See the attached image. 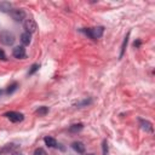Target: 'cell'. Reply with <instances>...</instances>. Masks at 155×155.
Segmentation results:
<instances>
[{"instance_id": "cell-10", "label": "cell", "mask_w": 155, "mask_h": 155, "mask_svg": "<svg viewBox=\"0 0 155 155\" xmlns=\"http://www.w3.org/2000/svg\"><path fill=\"white\" fill-rule=\"evenodd\" d=\"M139 124H140V126H142V128H143V130L149 131V132H151V131H153V126H151V124H150L149 121L143 120V119H139Z\"/></svg>"}, {"instance_id": "cell-4", "label": "cell", "mask_w": 155, "mask_h": 155, "mask_svg": "<svg viewBox=\"0 0 155 155\" xmlns=\"http://www.w3.org/2000/svg\"><path fill=\"white\" fill-rule=\"evenodd\" d=\"M11 17L16 21V22H21V21H23L24 18H25V12H24V10H22V8H15V10H11Z\"/></svg>"}, {"instance_id": "cell-18", "label": "cell", "mask_w": 155, "mask_h": 155, "mask_svg": "<svg viewBox=\"0 0 155 155\" xmlns=\"http://www.w3.org/2000/svg\"><path fill=\"white\" fill-rule=\"evenodd\" d=\"M34 155H47V153H46L42 148H38V149H35Z\"/></svg>"}, {"instance_id": "cell-20", "label": "cell", "mask_w": 155, "mask_h": 155, "mask_svg": "<svg viewBox=\"0 0 155 155\" xmlns=\"http://www.w3.org/2000/svg\"><path fill=\"white\" fill-rule=\"evenodd\" d=\"M0 59H2V61H5L6 59V56H5V52L0 48Z\"/></svg>"}, {"instance_id": "cell-3", "label": "cell", "mask_w": 155, "mask_h": 155, "mask_svg": "<svg viewBox=\"0 0 155 155\" xmlns=\"http://www.w3.org/2000/svg\"><path fill=\"white\" fill-rule=\"evenodd\" d=\"M5 116H6L11 122H21V121H23V119H24L23 114L17 113V111H8V113L5 114Z\"/></svg>"}, {"instance_id": "cell-24", "label": "cell", "mask_w": 155, "mask_h": 155, "mask_svg": "<svg viewBox=\"0 0 155 155\" xmlns=\"http://www.w3.org/2000/svg\"><path fill=\"white\" fill-rule=\"evenodd\" d=\"M87 155H94V154H87Z\"/></svg>"}, {"instance_id": "cell-15", "label": "cell", "mask_w": 155, "mask_h": 155, "mask_svg": "<svg viewBox=\"0 0 155 155\" xmlns=\"http://www.w3.org/2000/svg\"><path fill=\"white\" fill-rule=\"evenodd\" d=\"M82 127H84V125H82V124H76V125H71V126H70V128H69V131H70V132H78V131L82 130Z\"/></svg>"}, {"instance_id": "cell-9", "label": "cell", "mask_w": 155, "mask_h": 155, "mask_svg": "<svg viewBox=\"0 0 155 155\" xmlns=\"http://www.w3.org/2000/svg\"><path fill=\"white\" fill-rule=\"evenodd\" d=\"M30 39H31V36H30L29 33L24 31V33L21 34V41H22V44H23L24 46H27V45L30 44Z\"/></svg>"}, {"instance_id": "cell-17", "label": "cell", "mask_w": 155, "mask_h": 155, "mask_svg": "<svg viewBox=\"0 0 155 155\" xmlns=\"http://www.w3.org/2000/svg\"><path fill=\"white\" fill-rule=\"evenodd\" d=\"M39 68H40V65H39V64H33V65H31V68H30V70L28 71V75H33V74H34Z\"/></svg>"}, {"instance_id": "cell-2", "label": "cell", "mask_w": 155, "mask_h": 155, "mask_svg": "<svg viewBox=\"0 0 155 155\" xmlns=\"http://www.w3.org/2000/svg\"><path fill=\"white\" fill-rule=\"evenodd\" d=\"M15 35L11 33V31H8V30H2V31H0V42L1 44H4V45H7V46H10V45H12L13 42H15Z\"/></svg>"}, {"instance_id": "cell-11", "label": "cell", "mask_w": 155, "mask_h": 155, "mask_svg": "<svg viewBox=\"0 0 155 155\" xmlns=\"http://www.w3.org/2000/svg\"><path fill=\"white\" fill-rule=\"evenodd\" d=\"M44 140H45L46 145L50 147V148H56L57 147V140L54 138H52V137H45Z\"/></svg>"}, {"instance_id": "cell-1", "label": "cell", "mask_w": 155, "mask_h": 155, "mask_svg": "<svg viewBox=\"0 0 155 155\" xmlns=\"http://www.w3.org/2000/svg\"><path fill=\"white\" fill-rule=\"evenodd\" d=\"M81 31L85 33L91 39L97 40L99 38H102V35L104 33V28L103 27H96V28H90V29H81Z\"/></svg>"}, {"instance_id": "cell-7", "label": "cell", "mask_w": 155, "mask_h": 155, "mask_svg": "<svg viewBox=\"0 0 155 155\" xmlns=\"http://www.w3.org/2000/svg\"><path fill=\"white\" fill-rule=\"evenodd\" d=\"M71 148L76 151V153H79V154H84L85 153V145H84V143H81V142H74L73 144H71Z\"/></svg>"}, {"instance_id": "cell-19", "label": "cell", "mask_w": 155, "mask_h": 155, "mask_svg": "<svg viewBox=\"0 0 155 155\" xmlns=\"http://www.w3.org/2000/svg\"><path fill=\"white\" fill-rule=\"evenodd\" d=\"M102 148H103V155H108V143H107V140H103Z\"/></svg>"}, {"instance_id": "cell-13", "label": "cell", "mask_w": 155, "mask_h": 155, "mask_svg": "<svg viewBox=\"0 0 155 155\" xmlns=\"http://www.w3.org/2000/svg\"><path fill=\"white\" fill-rule=\"evenodd\" d=\"M17 87H18V84H17V82H12V84L8 86V88L6 90V93H7V94L13 93V92L17 90Z\"/></svg>"}, {"instance_id": "cell-5", "label": "cell", "mask_w": 155, "mask_h": 155, "mask_svg": "<svg viewBox=\"0 0 155 155\" xmlns=\"http://www.w3.org/2000/svg\"><path fill=\"white\" fill-rule=\"evenodd\" d=\"M24 29H25V31L29 33V34L34 33V31L36 30V23H35V21H34L33 18H28V19L24 22Z\"/></svg>"}, {"instance_id": "cell-16", "label": "cell", "mask_w": 155, "mask_h": 155, "mask_svg": "<svg viewBox=\"0 0 155 155\" xmlns=\"http://www.w3.org/2000/svg\"><path fill=\"white\" fill-rule=\"evenodd\" d=\"M127 41H128V34L126 35V38H125V40H124V42H122V46H121V53H120V58L122 57V54H124V52H125V47H126V45H127Z\"/></svg>"}, {"instance_id": "cell-22", "label": "cell", "mask_w": 155, "mask_h": 155, "mask_svg": "<svg viewBox=\"0 0 155 155\" xmlns=\"http://www.w3.org/2000/svg\"><path fill=\"white\" fill-rule=\"evenodd\" d=\"M2 93H4V91H2V90H0V96H1Z\"/></svg>"}, {"instance_id": "cell-21", "label": "cell", "mask_w": 155, "mask_h": 155, "mask_svg": "<svg viewBox=\"0 0 155 155\" xmlns=\"http://www.w3.org/2000/svg\"><path fill=\"white\" fill-rule=\"evenodd\" d=\"M140 44H142V42H140V40H137V41H134V42H133V46H134V47H139V46H140Z\"/></svg>"}, {"instance_id": "cell-14", "label": "cell", "mask_w": 155, "mask_h": 155, "mask_svg": "<svg viewBox=\"0 0 155 155\" xmlns=\"http://www.w3.org/2000/svg\"><path fill=\"white\" fill-rule=\"evenodd\" d=\"M48 113V108L47 107H40L38 110H36V114L39 115V116H44V115H46Z\"/></svg>"}, {"instance_id": "cell-6", "label": "cell", "mask_w": 155, "mask_h": 155, "mask_svg": "<svg viewBox=\"0 0 155 155\" xmlns=\"http://www.w3.org/2000/svg\"><path fill=\"white\" fill-rule=\"evenodd\" d=\"M12 54H13V57L15 58H18V59H23V58H25V48H24V46H16L15 48H13V51H12Z\"/></svg>"}, {"instance_id": "cell-12", "label": "cell", "mask_w": 155, "mask_h": 155, "mask_svg": "<svg viewBox=\"0 0 155 155\" xmlns=\"http://www.w3.org/2000/svg\"><path fill=\"white\" fill-rule=\"evenodd\" d=\"M0 11L2 12H11V4L7 1L0 2Z\"/></svg>"}, {"instance_id": "cell-23", "label": "cell", "mask_w": 155, "mask_h": 155, "mask_svg": "<svg viewBox=\"0 0 155 155\" xmlns=\"http://www.w3.org/2000/svg\"><path fill=\"white\" fill-rule=\"evenodd\" d=\"M12 155H22V154H16V153H13Z\"/></svg>"}, {"instance_id": "cell-8", "label": "cell", "mask_w": 155, "mask_h": 155, "mask_svg": "<svg viewBox=\"0 0 155 155\" xmlns=\"http://www.w3.org/2000/svg\"><path fill=\"white\" fill-rule=\"evenodd\" d=\"M19 148V145H17V144H6L2 149H0V153H13L15 150H17Z\"/></svg>"}]
</instances>
